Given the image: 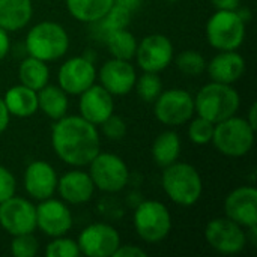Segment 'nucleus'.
Returning <instances> with one entry per match:
<instances>
[{
	"label": "nucleus",
	"mask_w": 257,
	"mask_h": 257,
	"mask_svg": "<svg viewBox=\"0 0 257 257\" xmlns=\"http://www.w3.org/2000/svg\"><path fill=\"white\" fill-rule=\"evenodd\" d=\"M51 146L60 161L71 167H86L101 151L98 126L78 116L57 119L51 130Z\"/></svg>",
	"instance_id": "f257e3e1"
},
{
	"label": "nucleus",
	"mask_w": 257,
	"mask_h": 257,
	"mask_svg": "<svg viewBox=\"0 0 257 257\" xmlns=\"http://www.w3.org/2000/svg\"><path fill=\"white\" fill-rule=\"evenodd\" d=\"M161 185L166 196L178 206L196 205L203 193V181L199 170L188 164L175 161L164 167L161 175Z\"/></svg>",
	"instance_id": "f03ea898"
},
{
	"label": "nucleus",
	"mask_w": 257,
	"mask_h": 257,
	"mask_svg": "<svg viewBox=\"0 0 257 257\" xmlns=\"http://www.w3.org/2000/svg\"><path fill=\"white\" fill-rule=\"evenodd\" d=\"M241 107V96L232 84L211 81L205 84L194 96V110L214 125L232 117Z\"/></svg>",
	"instance_id": "7ed1b4c3"
},
{
	"label": "nucleus",
	"mask_w": 257,
	"mask_h": 257,
	"mask_svg": "<svg viewBox=\"0 0 257 257\" xmlns=\"http://www.w3.org/2000/svg\"><path fill=\"white\" fill-rule=\"evenodd\" d=\"M69 50V35L56 21H41L35 24L26 36V51L29 56L44 62L62 59Z\"/></svg>",
	"instance_id": "20e7f679"
},
{
	"label": "nucleus",
	"mask_w": 257,
	"mask_h": 257,
	"mask_svg": "<svg viewBox=\"0 0 257 257\" xmlns=\"http://www.w3.org/2000/svg\"><path fill=\"white\" fill-rule=\"evenodd\" d=\"M254 136L256 130L247 122V119L235 114L215 123L211 143L224 157L241 158L253 149Z\"/></svg>",
	"instance_id": "39448f33"
},
{
	"label": "nucleus",
	"mask_w": 257,
	"mask_h": 257,
	"mask_svg": "<svg viewBox=\"0 0 257 257\" xmlns=\"http://www.w3.org/2000/svg\"><path fill=\"white\" fill-rule=\"evenodd\" d=\"M134 229L146 244H158L172 232V214L169 208L158 200L142 202L133 215Z\"/></svg>",
	"instance_id": "423d86ee"
},
{
	"label": "nucleus",
	"mask_w": 257,
	"mask_h": 257,
	"mask_svg": "<svg viewBox=\"0 0 257 257\" xmlns=\"http://www.w3.org/2000/svg\"><path fill=\"white\" fill-rule=\"evenodd\" d=\"M245 26L236 11H215L206 23L208 44L217 51L238 50L245 39Z\"/></svg>",
	"instance_id": "0eeeda50"
},
{
	"label": "nucleus",
	"mask_w": 257,
	"mask_h": 257,
	"mask_svg": "<svg viewBox=\"0 0 257 257\" xmlns=\"http://www.w3.org/2000/svg\"><path fill=\"white\" fill-rule=\"evenodd\" d=\"M96 190L114 194L122 191L130 181V170L125 161L111 152H98L89 163V172Z\"/></svg>",
	"instance_id": "6e6552de"
},
{
	"label": "nucleus",
	"mask_w": 257,
	"mask_h": 257,
	"mask_svg": "<svg viewBox=\"0 0 257 257\" xmlns=\"http://www.w3.org/2000/svg\"><path fill=\"white\" fill-rule=\"evenodd\" d=\"M194 113V96L179 87L163 90L154 101L157 120L170 128L187 123Z\"/></svg>",
	"instance_id": "1a4fd4ad"
},
{
	"label": "nucleus",
	"mask_w": 257,
	"mask_h": 257,
	"mask_svg": "<svg viewBox=\"0 0 257 257\" xmlns=\"http://www.w3.org/2000/svg\"><path fill=\"white\" fill-rule=\"evenodd\" d=\"M205 241L217 253L232 256L245 248L248 238L242 226L229 220L227 217H218L206 224Z\"/></svg>",
	"instance_id": "9d476101"
},
{
	"label": "nucleus",
	"mask_w": 257,
	"mask_h": 257,
	"mask_svg": "<svg viewBox=\"0 0 257 257\" xmlns=\"http://www.w3.org/2000/svg\"><path fill=\"white\" fill-rule=\"evenodd\" d=\"M173 44L161 33H152L137 42L136 60L145 72H163L173 62Z\"/></svg>",
	"instance_id": "9b49d317"
},
{
	"label": "nucleus",
	"mask_w": 257,
	"mask_h": 257,
	"mask_svg": "<svg viewBox=\"0 0 257 257\" xmlns=\"http://www.w3.org/2000/svg\"><path fill=\"white\" fill-rule=\"evenodd\" d=\"M0 227L11 236L33 233L36 230V206L18 196L0 203Z\"/></svg>",
	"instance_id": "f8f14e48"
},
{
	"label": "nucleus",
	"mask_w": 257,
	"mask_h": 257,
	"mask_svg": "<svg viewBox=\"0 0 257 257\" xmlns=\"http://www.w3.org/2000/svg\"><path fill=\"white\" fill-rule=\"evenodd\" d=\"M77 244L83 256L113 257L120 245V235L111 224L93 223L80 232Z\"/></svg>",
	"instance_id": "ddd939ff"
},
{
	"label": "nucleus",
	"mask_w": 257,
	"mask_h": 257,
	"mask_svg": "<svg viewBox=\"0 0 257 257\" xmlns=\"http://www.w3.org/2000/svg\"><path fill=\"white\" fill-rule=\"evenodd\" d=\"M96 72L87 56H74L60 65L57 83L68 95H80L96 81Z\"/></svg>",
	"instance_id": "4468645a"
},
{
	"label": "nucleus",
	"mask_w": 257,
	"mask_h": 257,
	"mask_svg": "<svg viewBox=\"0 0 257 257\" xmlns=\"http://www.w3.org/2000/svg\"><path fill=\"white\" fill-rule=\"evenodd\" d=\"M72 224V212L62 199L48 197L36 206V229L50 238L66 235Z\"/></svg>",
	"instance_id": "2eb2a0df"
},
{
	"label": "nucleus",
	"mask_w": 257,
	"mask_h": 257,
	"mask_svg": "<svg viewBox=\"0 0 257 257\" xmlns=\"http://www.w3.org/2000/svg\"><path fill=\"white\" fill-rule=\"evenodd\" d=\"M96 78L108 93H111L113 96H123L134 89L137 72L130 60L111 57L99 68V71L96 72Z\"/></svg>",
	"instance_id": "dca6fc26"
},
{
	"label": "nucleus",
	"mask_w": 257,
	"mask_h": 257,
	"mask_svg": "<svg viewBox=\"0 0 257 257\" xmlns=\"http://www.w3.org/2000/svg\"><path fill=\"white\" fill-rule=\"evenodd\" d=\"M224 214L244 229L257 226V190L244 185L232 190L224 200Z\"/></svg>",
	"instance_id": "f3484780"
},
{
	"label": "nucleus",
	"mask_w": 257,
	"mask_h": 257,
	"mask_svg": "<svg viewBox=\"0 0 257 257\" xmlns=\"http://www.w3.org/2000/svg\"><path fill=\"white\" fill-rule=\"evenodd\" d=\"M57 173L56 169L42 160L32 161L23 176V185L26 193L35 199V200H45L48 197H53L57 188Z\"/></svg>",
	"instance_id": "a211bd4d"
},
{
	"label": "nucleus",
	"mask_w": 257,
	"mask_h": 257,
	"mask_svg": "<svg viewBox=\"0 0 257 257\" xmlns=\"http://www.w3.org/2000/svg\"><path fill=\"white\" fill-rule=\"evenodd\" d=\"M78 96L80 116L96 126H99L108 116L114 113V96L108 93L101 84L93 83Z\"/></svg>",
	"instance_id": "6ab92c4d"
},
{
	"label": "nucleus",
	"mask_w": 257,
	"mask_h": 257,
	"mask_svg": "<svg viewBox=\"0 0 257 257\" xmlns=\"http://www.w3.org/2000/svg\"><path fill=\"white\" fill-rule=\"evenodd\" d=\"M95 185L87 172L75 167L74 170L66 172L57 179L56 193H59L60 199L69 205H83L87 203L95 193Z\"/></svg>",
	"instance_id": "aec40b11"
},
{
	"label": "nucleus",
	"mask_w": 257,
	"mask_h": 257,
	"mask_svg": "<svg viewBox=\"0 0 257 257\" xmlns=\"http://www.w3.org/2000/svg\"><path fill=\"white\" fill-rule=\"evenodd\" d=\"M206 71L211 81L233 84L245 72V59L236 51H218L209 63H206Z\"/></svg>",
	"instance_id": "412c9836"
},
{
	"label": "nucleus",
	"mask_w": 257,
	"mask_h": 257,
	"mask_svg": "<svg viewBox=\"0 0 257 257\" xmlns=\"http://www.w3.org/2000/svg\"><path fill=\"white\" fill-rule=\"evenodd\" d=\"M3 102H5L9 114L20 117V119L30 117L39 110L38 92L21 84V83L17 86H12L6 90Z\"/></svg>",
	"instance_id": "4be33fe9"
},
{
	"label": "nucleus",
	"mask_w": 257,
	"mask_h": 257,
	"mask_svg": "<svg viewBox=\"0 0 257 257\" xmlns=\"http://www.w3.org/2000/svg\"><path fill=\"white\" fill-rule=\"evenodd\" d=\"M33 17L32 0H0V27L6 32L24 29Z\"/></svg>",
	"instance_id": "5701e85b"
},
{
	"label": "nucleus",
	"mask_w": 257,
	"mask_h": 257,
	"mask_svg": "<svg viewBox=\"0 0 257 257\" xmlns=\"http://www.w3.org/2000/svg\"><path fill=\"white\" fill-rule=\"evenodd\" d=\"M38 107L47 117L57 120L68 113V93L59 84H47L38 90Z\"/></svg>",
	"instance_id": "b1692460"
},
{
	"label": "nucleus",
	"mask_w": 257,
	"mask_h": 257,
	"mask_svg": "<svg viewBox=\"0 0 257 257\" xmlns=\"http://www.w3.org/2000/svg\"><path fill=\"white\" fill-rule=\"evenodd\" d=\"M181 139L173 130L160 133L152 143V158L158 167H167L178 161L181 155Z\"/></svg>",
	"instance_id": "393cba45"
},
{
	"label": "nucleus",
	"mask_w": 257,
	"mask_h": 257,
	"mask_svg": "<svg viewBox=\"0 0 257 257\" xmlns=\"http://www.w3.org/2000/svg\"><path fill=\"white\" fill-rule=\"evenodd\" d=\"M114 0H65L69 15L86 24H93L99 21L108 9L113 6Z\"/></svg>",
	"instance_id": "a878e982"
},
{
	"label": "nucleus",
	"mask_w": 257,
	"mask_h": 257,
	"mask_svg": "<svg viewBox=\"0 0 257 257\" xmlns=\"http://www.w3.org/2000/svg\"><path fill=\"white\" fill-rule=\"evenodd\" d=\"M18 78L21 84L38 92L39 89L48 84L50 68L47 62L36 59L33 56H27L26 59L21 60L18 66Z\"/></svg>",
	"instance_id": "bb28decb"
},
{
	"label": "nucleus",
	"mask_w": 257,
	"mask_h": 257,
	"mask_svg": "<svg viewBox=\"0 0 257 257\" xmlns=\"http://www.w3.org/2000/svg\"><path fill=\"white\" fill-rule=\"evenodd\" d=\"M104 42L107 45L108 53L114 59L131 60L136 56L137 39L128 29H119V30L110 32L104 38Z\"/></svg>",
	"instance_id": "cd10ccee"
},
{
	"label": "nucleus",
	"mask_w": 257,
	"mask_h": 257,
	"mask_svg": "<svg viewBox=\"0 0 257 257\" xmlns=\"http://www.w3.org/2000/svg\"><path fill=\"white\" fill-rule=\"evenodd\" d=\"M131 17H133V12L130 9H126L120 3L114 2L113 6L108 9V12L104 17L99 21L93 23V26H96L95 32L99 38L104 39L113 30L126 29L131 23Z\"/></svg>",
	"instance_id": "c85d7f7f"
},
{
	"label": "nucleus",
	"mask_w": 257,
	"mask_h": 257,
	"mask_svg": "<svg viewBox=\"0 0 257 257\" xmlns=\"http://www.w3.org/2000/svg\"><path fill=\"white\" fill-rule=\"evenodd\" d=\"M176 68L179 72L188 77H197L206 71V59L197 50H184L175 59Z\"/></svg>",
	"instance_id": "c756f323"
},
{
	"label": "nucleus",
	"mask_w": 257,
	"mask_h": 257,
	"mask_svg": "<svg viewBox=\"0 0 257 257\" xmlns=\"http://www.w3.org/2000/svg\"><path fill=\"white\" fill-rule=\"evenodd\" d=\"M134 89L137 90V95L145 102H154L158 95L163 92V81L160 74L157 72H145L137 77Z\"/></svg>",
	"instance_id": "7c9ffc66"
},
{
	"label": "nucleus",
	"mask_w": 257,
	"mask_h": 257,
	"mask_svg": "<svg viewBox=\"0 0 257 257\" xmlns=\"http://www.w3.org/2000/svg\"><path fill=\"white\" fill-rule=\"evenodd\" d=\"M47 257H78L81 256L77 241L68 238L66 235L54 236L45 247Z\"/></svg>",
	"instance_id": "2f4dec72"
},
{
	"label": "nucleus",
	"mask_w": 257,
	"mask_h": 257,
	"mask_svg": "<svg viewBox=\"0 0 257 257\" xmlns=\"http://www.w3.org/2000/svg\"><path fill=\"white\" fill-rule=\"evenodd\" d=\"M214 126L215 125L212 122H209L208 119H205L202 116H197L188 125V139L194 145H199V146L208 145L212 140Z\"/></svg>",
	"instance_id": "473e14b6"
},
{
	"label": "nucleus",
	"mask_w": 257,
	"mask_h": 257,
	"mask_svg": "<svg viewBox=\"0 0 257 257\" xmlns=\"http://www.w3.org/2000/svg\"><path fill=\"white\" fill-rule=\"evenodd\" d=\"M39 251V242L33 233H23L12 236L11 254L14 257H35Z\"/></svg>",
	"instance_id": "72a5a7b5"
},
{
	"label": "nucleus",
	"mask_w": 257,
	"mask_h": 257,
	"mask_svg": "<svg viewBox=\"0 0 257 257\" xmlns=\"http://www.w3.org/2000/svg\"><path fill=\"white\" fill-rule=\"evenodd\" d=\"M99 126L102 128V134L110 140H120L126 134V122L114 113L108 116Z\"/></svg>",
	"instance_id": "f704fd0d"
},
{
	"label": "nucleus",
	"mask_w": 257,
	"mask_h": 257,
	"mask_svg": "<svg viewBox=\"0 0 257 257\" xmlns=\"http://www.w3.org/2000/svg\"><path fill=\"white\" fill-rule=\"evenodd\" d=\"M15 191H17V179L14 173L9 169L0 166V203L15 196Z\"/></svg>",
	"instance_id": "c9c22d12"
},
{
	"label": "nucleus",
	"mask_w": 257,
	"mask_h": 257,
	"mask_svg": "<svg viewBox=\"0 0 257 257\" xmlns=\"http://www.w3.org/2000/svg\"><path fill=\"white\" fill-rule=\"evenodd\" d=\"M148 253L146 250H143L139 245H133V244H120L117 247V250L114 251L113 257H146Z\"/></svg>",
	"instance_id": "e433bc0d"
},
{
	"label": "nucleus",
	"mask_w": 257,
	"mask_h": 257,
	"mask_svg": "<svg viewBox=\"0 0 257 257\" xmlns=\"http://www.w3.org/2000/svg\"><path fill=\"white\" fill-rule=\"evenodd\" d=\"M217 11H236L241 6V0H211Z\"/></svg>",
	"instance_id": "4c0bfd02"
},
{
	"label": "nucleus",
	"mask_w": 257,
	"mask_h": 257,
	"mask_svg": "<svg viewBox=\"0 0 257 257\" xmlns=\"http://www.w3.org/2000/svg\"><path fill=\"white\" fill-rule=\"evenodd\" d=\"M11 50V38H9V32H6L5 29L0 27V60H3L8 53Z\"/></svg>",
	"instance_id": "58836bf2"
},
{
	"label": "nucleus",
	"mask_w": 257,
	"mask_h": 257,
	"mask_svg": "<svg viewBox=\"0 0 257 257\" xmlns=\"http://www.w3.org/2000/svg\"><path fill=\"white\" fill-rule=\"evenodd\" d=\"M9 120H11V114L3 102V98H0V134H3L6 131Z\"/></svg>",
	"instance_id": "ea45409f"
},
{
	"label": "nucleus",
	"mask_w": 257,
	"mask_h": 257,
	"mask_svg": "<svg viewBox=\"0 0 257 257\" xmlns=\"http://www.w3.org/2000/svg\"><path fill=\"white\" fill-rule=\"evenodd\" d=\"M247 122L257 130V104L256 102H253L251 105H250V110H248V114H247Z\"/></svg>",
	"instance_id": "a19ab883"
},
{
	"label": "nucleus",
	"mask_w": 257,
	"mask_h": 257,
	"mask_svg": "<svg viewBox=\"0 0 257 257\" xmlns=\"http://www.w3.org/2000/svg\"><path fill=\"white\" fill-rule=\"evenodd\" d=\"M114 2L120 3L122 6H125L126 9H130L131 12H136L140 8V5H142L143 0H114Z\"/></svg>",
	"instance_id": "79ce46f5"
},
{
	"label": "nucleus",
	"mask_w": 257,
	"mask_h": 257,
	"mask_svg": "<svg viewBox=\"0 0 257 257\" xmlns=\"http://www.w3.org/2000/svg\"><path fill=\"white\" fill-rule=\"evenodd\" d=\"M236 14L241 17V20H242L245 24H247V23L251 20V17H253V15H251V11H250L248 8H241V6L236 9Z\"/></svg>",
	"instance_id": "37998d69"
},
{
	"label": "nucleus",
	"mask_w": 257,
	"mask_h": 257,
	"mask_svg": "<svg viewBox=\"0 0 257 257\" xmlns=\"http://www.w3.org/2000/svg\"><path fill=\"white\" fill-rule=\"evenodd\" d=\"M166 2H169V3H175V2H178V0H166Z\"/></svg>",
	"instance_id": "c03bdc74"
}]
</instances>
